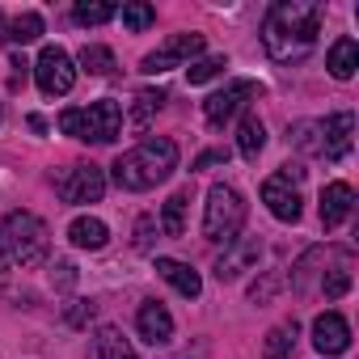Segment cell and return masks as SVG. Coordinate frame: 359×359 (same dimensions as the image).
<instances>
[{
	"mask_svg": "<svg viewBox=\"0 0 359 359\" xmlns=\"http://www.w3.org/2000/svg\"><path fill=\"white\" fill-rule=\"evenodd\" d=\"M47 245H51V233L34 212H9L5 224H0V250H5V258L18 262V266L43 262Z\"/></svg>",
	"mask_w": 359,
	"mask_h": 359,
	"instance_id": "4",
	"label": "cell"
},
{
	"mask_svg": "<svg viewBox=\"0 0 359 359\" xmlns=\"http://www.w3.org/2000/svg\"><path fill=\"white\" fill-rule=\"evenodd\" d=\"M68 241H72L76 250H102V245L110 241V229H106L97 216H76V220L68 224Z\"/></svg>",
	"mask_w": 359,
	"mask_h": 359,
	"instance_id": "19",
	"label": "cell"
},
{
	"mask_svg": "<svg viewBox=\"0 0 359 359\" xmlns=\"http://www.w3.org/2000/svg\"><path fill=\"white\" fill-rule=\"evenodd\" d=\"M296 321H279L271 334H266V342H262V351H266V359H287L292 351H296Z\"/></svg>",
	"mask_w": 359,
	"mask_h": 359,
	"instance_id": "25",
	"label": "cell"
},
{
	"mask_svg": "<svg viewBox=\"0 0 359 359\" xmlns=\"http://www.w3.org/2000/svg\"><path fill=\"white\" fill-rule=\"evenodd\" d=\"M313 346H317L321 355H342V351L351 346V325H346V317H342V313H321V317L313 321Z\"/></svg>",
	"mask_w": 359,
	"mask_h": 359,
	"instance_id": "13",
	"label": "cell"
},
{
	"mask_svg": "<svg viewBox=\"0 0 359 359\" xmlns=\"http://www.w3.org/2000/svg\"><path fill=\"white\" fill-rule=\"evenodd\" d=\"M161 106H165V93H161V89H140V93L131 97V114H127V123H131L135 131H144Z\"/></svg>",
	"mask_w": 359,
	"mask_h": 359,
	"instance_id": "23",
	"label": "cell"
},
{
	"mask_svg": "<svg viewBox=\"0 0 359 359\" xmlns=\"http://www.w3.org/2000/svg\"><path fill=\"white\" fill-rule=\"evenodd\" d=\"M34 81H39V89H43L47 97L72 93V85H76V64H72V55H68L64 47H47V51L39 55V64H34Z\"/></svg>",
	"mask_w": 359,
	"mask_h": 359,
	"instance_id": "8",
	"label": "cell"
},
{
	"mask_svg": "<svg viewBox=\"0 0 359 359\" xmlns=\"http://www.w3.org/2000/svg\"><path fill=\"white\" fill-rule=\"evenodd\" d=\"M275 287H279V275H271V279H266V283H262V287H254V292H250V296H254V300H266V296H271V292H275Z\"/></svg>",
	"mask_w": 359,
	"mask_h": 359,
	"instance_id": "35",
	"label": "cell"
},
{
	"mask_svg": "<svg viewBox=\"0 0 359 359\" xmlns=\"http://www.w3.org/2000/svg\"><path fill=\"white\" fill-rule=\"evenodd\" d=\"M156 275H161L173 292H182L187 300H195V296L203 292V279H199V271H195L191 262H177V258H156Z\"/></svg>",
	"mask_w": 359,
	"mask_h": 359,
	"instance_id": "15",
	"label": "cell"
},
{
	"mask_svg": "<svg viewBox=\"0 0 359 359\" xmlns=\"http://www.w3.org/2000/svg\"><path fill=\"white\" fill-rule=\"evenodd\" d=\"M262 203H266L271 216L283 220V224H296V220H300V191H296L292 182H283L279 173L262 182Z\"/></svg>",
	"mask_w": 359,
	"mask_h": 359,
	"instance_id": "12",
	"label": "cell"
},
{
	"mask_svg": "<svg viewBox=\"0 0 359 359\" xmlns=\"http://www.w3.org/2000/svg\"><path fill=\"white\" fill-rule=\"evenodd\" d=\"M258 93H262V85H254V81H233L229 89H220V93H212V97L203 102V114H208L212 127H224V123H229L233 114H241L245 102L258 97Z\"/></svg>",
	"mask_w": 359,
	"mask_h": 359,
	"instance_id": "9",
	"label": "cell"
},
{
	"mask_svg": "<svg viewBox=\"0 0 359 359\" xmlns=\"http://www.w3.org/2000/svg\"><path fill=\"white\" fill-rule=\"evenodd\" d=\"M237 148H241V156H245V161H258V152L266 148V127H262V118H258V114H245V118H241Z\"/></svg>",
	"mask_w": 359,
	"mask_h": 359,
	"instance_id": "24",
	"label": "cell"
},
{
	"mask_svg": "<svg viewBox=\"0 0 359 359\" xmlns=\"http://www.w3.org/2000/svg\"><path fill=\"white\" fill-rule=\"evenodd\" d=\"M55 191H60V199L72 203V208H81V203H97V199L106 195V169L93 165V161H85V165H68V169L55 177Z\"/></svg>",
	"mask_w": 359,
	"mask_h": 359,
	"instance_id": "6",
	"label": "cell"
},
{
	"mask_svg": "<svg viewBox=\"0 0 359 359\" xmlns=\"http://www.w3.org/2000/svg\"><path fill=\"white\" fill-rule=\"evenodd\" d=\"M135 330H140V338H144V342L161 346V342H169V338H173V317H169V309H165L161 300H144V304H140V313H135Z\"/></svg>",
	"mask_w": 359,
	"mask_h": 359,
	"instance_id": "14",
	"label": "cell"
},
{
	"mask_svg": "<svg viewBox=\"0 0 359 359\" xmlns=\"http://www.w3.org/2000/svg\"><path fill=\"white\" fill-rule=\"evenodd\" d=\"M89 359H135V346L123 338V330L114 325H102L89 342Z\"/></svg>",
	"mask_w": 359,
	"mask_h": 359,
	"instance_id": "18",
	"label": "cell"
},
{
	"mask_svg": "<svg viewBox=\"0 0 359 359\" xmlns=\"http://www.w3.org/2000/svg\"><path fill=\"white\" fill-rule=\"evenodd\" d=\"M93 313H97L93 300H76V304L68 309V325H85V321H93Z\"/></svg>",
	"mask_w": 359,
	"mask_h": 359,
	"instance_id": "33",
	"label": "cell"
},
{
	"mask_svg": "<svg viewBox=\"0 0 359 359\" xmlns=\"http://www.w3.org/2000/svg\"><path fill=\"white\" fill-rule=\"evenodd\" d=\"M330 258H334V266L321 275V296H325V300H338V296H346V287H351V254H346V250H334Z\"/></svg>",
	"mask_w": 359,
	"mask_h": 359,
	"instance_id": "21",
	"label": "cell"
},
{
	"mask_svg": "<svg viewBox=\"0 0 359 359\" xmlns=\"http://www.w3.org/2000/svg\"><path fill=\"white\" fill-rule=\"evenodd\" d=\"M325 254H330V250H321V245L300 254V262L292 266V287H296V296H317V292H321V275H325V271H317V266L325 262Z\"/></svg>",
	"mask_w": 359,
	"mask_h": 359,
	"instance_id": "16",
	"label": "cell"
},
{
	"mask_svg": "<svg viewBox=\"0 0 359 359\" xmlns=\"http://www.w3.org/2000/svg\"><path fill=\"white\" fill-rule=\"evenodd\" d=\"M9 43H18V47H26V43H34V39H43V18L39 13H22V18H13V26H9V34H5Z\"/></svg>",
	"mask_w": 359,
	"mask_h": 359,
	"instance_id": "27",
	"label": "cell"
},
{
	"mask_svg": "<svg viewBox=\"0 0 359 359\" xmlns=\"http://www.w3.org/2000/svg\"><path fill=\"white\" fill-rule=\"evenodd\" d=\"M321 34V5L313 0H279L262 18V47L275 64H296L317 47Z\"/></svg>",
	"mask_w": 359,
	"mask_h": 359,
	"instance_id": "1",
	"label": "cell"
},
{
	"mask_svg": "<svg viewBox=\"0 0 359 359\" xmlns=\"http://www.w3.org/2000/svg\"><path fill=\"white\" fill-rule=\"evenodd\" d=\"M60 131L85 144H114L123 131V106L114 97H102L93 106H72L60 114Z\"/></svg>",
	"mask_w": 359,
	"mask_h": 359,
	"instance_id": "3",
	"label": "cell"
},
{
	"mask_svg": "<svg viewBox=\"0 0 359 359\" xmlns=\"http://www.w3.org/2000/svg\"><path fill=\"white\" fill-rule=\"evenodd\" d=\"M351 140H355V114L351 110H338L321 123V156L325 161H342L351 152Z\"/></svg>",
	"mask_w": 359,
	"mask_h": 359,
	"instance_id": "11",
	"label": "cell"
},
{
	"mask_svg": "<svg viewBox=\"0 0 359 359\" xmlns=\"http://www.w3.org/2000/svg\"><path fill=\"white\" fill-rule=\"evenodd\" d=\"M173 169H177V144L152 135V140L135 144L131 152H123L114 161V182L123 191H152L156 182H165Z\"/></svg>",
	"mask_w": 359,
	"mask_h": 359,
	"instance_id": "2",
	"label": "cell"
},
{
	"mask_svg": "<svg viewBox=\"0 0 359 359\" xmlns=\"http://www.w3.org/2000/svg\"><path fill=\"white\" fill-rule=\"evenodd\" d=\"M224 68H229V60H224V55H199V60L187 68V76H191V85H203V81L220 76Z\"/></svg>",
	"mask_w": 359,
	"mask_h": 359,
	"instance_id": "31",
	"label": "cell"
},
{
	"mask_svg": "<svg viewBox=\"0 0 359 359\" xmlns=\"http://www.w3.org/2000/svg\"><path fill=\"white\" fill-rule=\"evenodd\" d=\"M203 34H173L165 47H156L152 55H144L140 60V72H148V76H161V72H169V68H182V64H195L199 55H203Z\"/></svg>",
	"mask_w": 359,
	"mask_h": 359,
	"instance_id": "7",
	"label": "cell"
},
{
	"mask_svg": "<svg viewBox=\"0 0 359 359\" xmlns=\"http://www.w3.org/2000/svg\"><path fill=\"white\" fill-rule=\"evenodd\" d=\"M5 262H9V258H5V250H0V271H5Z\"/></svg>",
	"mask_w": 359,
	"mask_h": 359,
	"instance_id": "36",
	"label": "cell"
},
{
	"mask_svg": "<svg viewBox=\"0 0 359 359\" xmlns=\"http://www.w3.org/2000/svg\"><path fill=\"white\" fill-rule=\"evenodd\" d=\"M241 224H245V199L233 187L216 182L208 191V203H203V237L216 245H229V241H237Z\"/></svg>",
	"mask_w": 359,
	"mask_h": 359,
	"instance_id": "5",
	"label": "cell"
},
{
	"mask_svg": "<svg viewBox=\"0 0 359 359\" xmlns=\"http://www.w3.org/2000/svg\"><path fill=\"white\" fill-rule=\"evenodd\" d=\"M224 161H229V148H212L195 161V169H212V165H224Z\"/></svg>",
	"mask_w": 359,
	"mask_h": 359,
	"instance_id": "34",
	"label": "cell"
},
{
	"mask_svg": "<svg viewBox=\"0 0 359 359\" xmlns=\"http://www.w3.org/2000/svg\"><path fill=\"white\" fill-rule=\"evenodd\" d=\"M156 229H161V224H156L152 216H140V220H135V250H140V254H148V250H152Z\"/></svg>",
	"mask_w": 359,
	"mask_h": 359,
	"instance_id": "32",
	"label": "cell"
},
{
	"mask_svg": "<svg viewBox=\"0 0 359 359\" xmlns=\"http://www.w3.org/2000/svg\"><path fill=\"white\" fill-rule=\"evenodd\" d=\"M81 68H85L89 76H110V72H114V51H110V47L89 43V47L81 51Z\"/></svg>",
	"mask_w": 359,
	"mask_h": 359,
	"instance_id": "26",
	"label": "cell"
},
{
	"mask_svg": "<svg viewBox=\"0 0 359 359\" xmlns=\"http://www.w3.org/2000/svg\"><path fill=\"white\" fill-rule=\"evenodd\" d=\"M258 258H262V237H237V241L224 245V254H220V262H216V279H220V283H233V279H241L245 271H254Z\"/></svg>",
	"mask_w": 359,
	"mask_h": 359,
	"instance_id": "10",
	"label": "cell"
},
{
	"mask_svg": "<svg viewBox=\"0 0 359 359\" xmlns=\"http://www.w3.org/2000/svg\"><path fill=\"white\" fill-rule=\"evenodd\" d=\"M152 22H156V9L144 5V0H131V5H123V26H127L131 34H144Z\"/></svg>",
	"mask_w": 359,
	"mask_h": 359,
	"instance_id": "29",
	"label": "cell"
},
{
	"mask_svg": "<svg viewBox=\"0 0 359 359\" xmlns=\"http://www.w3.org/2000/svg\"><path fill=\"white\" fill-rule=\"evenodd\" d=\"M287 140L300 148V152H313V156H321V123H296V127H287Z\"/></svg>",
	"mask_w": 359,
	"mask_h": 359,
	"instance_id": "28",
	"label": "cell"
},
{
	"mask_svg": "<svg viewBox=\"0 0 359 359\" xmlns=\"http://www.w3.org/2000/svg\"><path fill=\"white\" fill-rule=\"evenodd\" d=\"M325 68H330L334 81H351L355 68H359V43L355 39H338L330 47V55H325Z\"/></svg>",
	"mask_w": 359,
	"mask_h": 359,
	"instance_id": "20",
	"label": "cell"
},
{
	"mask_svg": "<svg viewBox=\"0 0 359 359\" xmlns=\"http://www.w3.org/2000/svg\"><path fill=\"white\" fill-rule=\"evenodd\" d=\"M351 208H355V191H351L346 182H330V187L321 191V224H325V229H338V224L351 216Z\"/></svg>",
	"mask_w": 359,
	"mask_h": 359,
	"instance_id": "17",
	"label": "cell"
},
{
	"mask_svg": "<svg viewBox=\"0 0 359 359\" xmlns=\"http://www.w3.org/2000/svg\"><path fill=\"white\" fill-rule=\"evenodd\" d=\"M0 34H5V13H0Z\"/></svg>",
	"mask_w": 359,
	"mask_h": 359,
	"instance_id": "37",
	"label": "cell"
},
{
	"mask_svg": "<svg viewBox=\"0 0 359 359\" xmlns=\"http://www.w3.org/2000/svg\"><path fill=\"white\" fill-rule=\"evenodd\" d=\"M187 203H191V191H177V195L165 199V208H161V233L165 237H182V229H187Z\"/></svg>",
	"mask_w": 359,
	"mask_h": 359,
	"instance_id": "22",
	"label": "cell"
},
{
	"mask_svg": "<svg viewBox=\"0 0 359 359\" xmlns=\"http://www.w3.org/2000/svg\"><path fill=\"white\" fill-rule=\"evenodd\" d=\"M118 9L114 5H106V0H93V5H89V0H81V5L72 9V18L81 22V26H102V22H110Z\"/></svg>",
	"mask_w": 359,
	"mask_h": 359,
	"instance_id": "30",
	"label": "cell"
}]
</instances>
